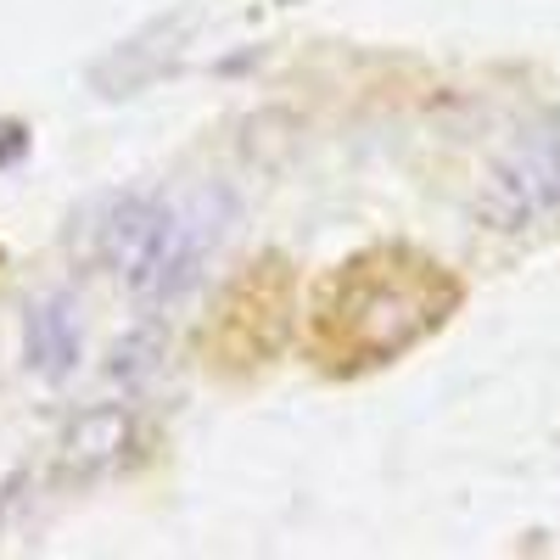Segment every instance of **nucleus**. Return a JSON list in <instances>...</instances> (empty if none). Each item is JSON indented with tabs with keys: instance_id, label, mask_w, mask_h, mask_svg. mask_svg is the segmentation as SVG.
<instances>
[{
	"instance_id": "nucleus-1",
	"label": "nucleus",
	"mask_w": 560,
	"mask_h": 560,
	"mask_svg": "<svg viewBox=\"0 0 560 560\" xmlns=\"http://www.w3.org/2000/svg\"><path fill=\"white\" fill-rule=\"evenodd\" d=\"M465 308V275L415 242H370L325 269L298 319L314 376L364 382L438 342Z\"/></svg>"
},
{
	"instance_id": "nucleus-2",
	"label": "nucleus",
	"mask_w": 560,
	"mask_h": 560,
	"mask_svg": "<svg viewBox=\"0 0 560 560\" xmlns=\"http://www.w3.org/2000/svg\"><path fill=\"white\" fill-rule=\"evenodd\" d=\"M303 319V287L287 253H258L219 287L197 331V364L208 382L253 387L287 359Z\"/></svg>"
},
{
	"instance_id": "nucleus-3",
	"label": "nucleus",
	"mask_w": 560,
	"mask_h": 560,
	"mask_svg": "<svg viewBox=\"0 0 560 560\" xmlns=\"http://www.w3.org/2000/svg\"><path fill=\"white\" fill-rule=\"evenodd\" d=\"M0 280H7V247H0Z\"/></svg>"
}]
</instances>
